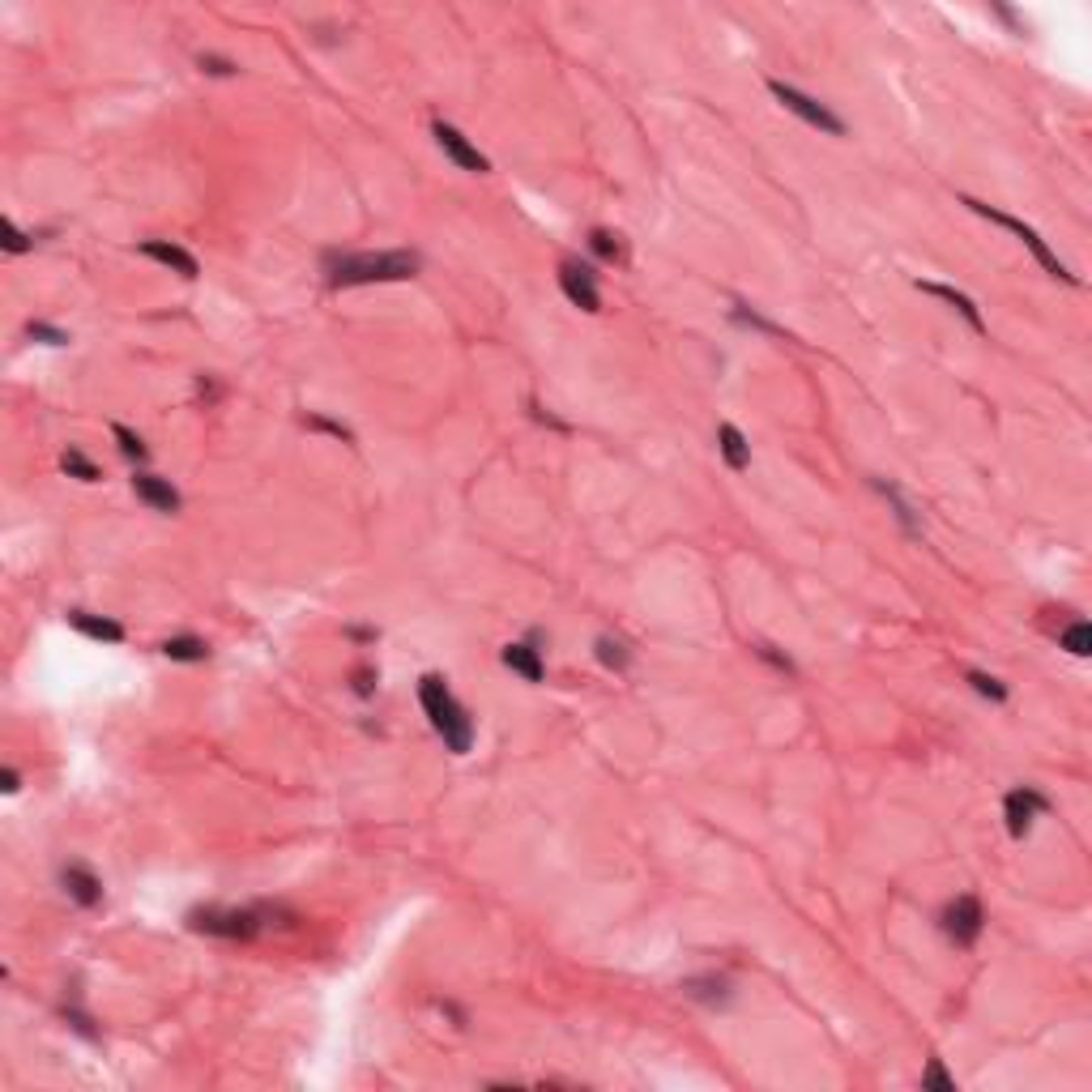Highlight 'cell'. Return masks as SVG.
Listing matches in <instances>:
<instances>
[{
    "instance_id": "6da1fadb",
    "label": "cell",
    "mask_w": 1092,
    "mask_h": 1092,
    "mask_svg": "<svg viewBox=\"0 0 1092 1092\" xmlns=\"http://www.w3.org/2000/svg\"><path fill=\"white\" fill-rule=\"evenodd\" d=\"M418 252L393 248V252H329L325 257V274L329 286L346 291V286H372V282H406L418 274Z\"/></svg>"
},
{
    "instance_id": "7a4b0ae2",
    "label": "cell",
    "mask_w": 1092,
    "mask_h": 1092,
    "mask_svg": "<svg viewBox=\"0 0 1092 1092\" xmlns=\"http://www.w3.org/2000/svg\"><path fill=\"white\" fill-rule=\"evenodd\" d=\"M418 700H423V713L431 721V730L445 738V747L453 755H465L474 747V721L465 713V704L448 692V683L440 675H423L418 679Z\"/></svg>"
},
{
    "instance_id": "3957f363",
    "label": "cell",
    "mask_w": 1092,
    "mask_h": 1092,
    "mask_svg": "<svg viewBox=\"0 0 1092 1092\" xmlns=\"http://www.w3.org/2000/svg\"><path fill=\"white\" fill-rule=\"evenodd\" d=\"M282 905H252V909H218L205 905L188 914V926L196 934H210V939H231V943H252L269 931V926H282L274 917H282Z\"/></svg>"
},
{
    "instance_id": "277c9868",
    "label": "cell",
    "mask_w": 1092,
    "mask_h": 1092,
    "mask_svg": "<svg viewBox=\"0 0 1092 1092\" xmlns=\"http://www.w3.org/2000/svg\"><path fill=\"white\" fill-rule=\"evenodd\" d=\"M960 201H965V205H968V210H973V213H982V218H990V223H999V227H1003V231H1012V235H1016V240H1020V244H1024V248H1029V252H1033V257H1037V265H1041V269H1046V274H1050V277H1058V282L1075 286V274H1071V269H1067V265H1063V260H1058V257H1054V248H1050V244H1046V240H1041V235H1037V231H1033V227H1029V223H1020V218H1012V213L995 210V205H982V201H973V196H960Z\"/></svg>"
},
{
    "instance_id": "5b68a950",
    "label": "cell",
    "mask_w": 1092,
    "mask_h": 1092,
    "mask_svg": "<svg viewBox=\"0 0 1092 1092\" xmlns=\"http://www.w3.org/2000/svg\"><path fill=\"white\" fill-rule=\"evenodd\" d=\"M768 90H773V98L777 103L785 107V111H794V116L802 120V125H811V128H819V133H828V137H845V120L836 116V111H828L819 98H811V94H802L798 86H790V81H768Z\"/></svg>"
},
{
    "instance_id": "8992f818",
    "label": "cell",
    "mask_w": 1092,
    "mask_h": 1092,
    "mask_svg": "<svg viewBox=\"0 0 1092 1092\" xmlns=\"http://www.w3.org/2000/svg\"><path fill=\"white\" fill-rule=\"evenodd\" d=\"M939 926H943V934H948L956 948H973V943L982 939V931H986V909H982V900H977L973 892H965V897L948 900Z\"/></svg>"
},
{
    "instance_id": "52a82bcc",
    "label": "cell",
    "mask_w": 1092,
    "mask_h": 1092,
    "mask_svg": "<svg viewBox=\"0 0 1092 1092\" xmlns=\"http://www.w3.org/2000/svg\"><path fill=\"white\" fill-rule=\"evenodd\" d=\"M1046 811H1054V802L1046 798V794L1037 790V785H1020V790H1012L1003 798V815H1007V832L1016 836V841H1024L1033 828V819L1046 815Z\"/></svg>"
},
{
    "instance_id": "ba28073f",
    "label": "cell",
    "mask_w": 1092,
    "mask_h": 1092,
    "mask_svg": "<svg viewBox=\"0 0 1092 1092\" xmlns=\"http://www.w3.org/2000/svg\"><path fill=\"white\" fill-rule=\"evenodd\" d=\"M560 286L568 294V303H577L580 311H602V294H597V269L589 260H563L560 265Z\"/></svg>"
},
{
    "instance_id": "9c48e42d",
    "label": "cell",
    "mask_w": 1092,
    "mask_h": 1092,
    "mask_svg": "<svg viewBox=\"0 0 1092 1092\" xmlns=\"http://www.w3.org/2000/svg\"><path fill=\"white\" fill-rule=\"evenodd\" d=\"M431 137H435V145H440V150H445L448 159H453L462 171H474V176H487V171H491L487 154H482L479 145H474L470 137L462 133V128L445 125V120H435V125H431Z\"/></svg>"
},
{
    "instance_id": "30bf717a",
    "label": "cell",
    "mask_w": 1092,
    "mask_h": 1092,
    "mask_svg": "<svg viewBox=\"0 0 1092 1092\" xmlns=\"http://www.w3.org/2000/svg\"><path fill=\"white\" fill-rule=\"evenodd\" d=\"M60 883H64V892H69L73 905H81V909L103 905V880H98L90 866H81V862H69V866L60 870Z\"/></svg>"
},
{
    "instance_id": "8fae6325",
    "label": "cell",
    "mask_w": 1092,
    "mask_h": 1092,
    "mask_svg": "<svg viewBox=\"0 0 1092 1092\" xmlns=\"http://www.w3.org/2000/svg\"><path fill=\"white\" fill-rule=\"evenodd\" d=\"M133 496L142 499V504H150L154 512H167V516L179 512V504H184V499H179V491L171 487L167 479L150 474V470H137V474H133Z\"/></svg>"
},
{
    "instance_id": "7c38bea8",
    "label": "cell",
    "mask_w": 1092,
    "mask_h": 1092,
    "mask_svg": "<svg viewBox=\"0 0 1092 1092\" xmlns=\"http://www.w3.org/2000/svg\"><path fill=\"white\" fill-rule=\"evenodd\" d=\"M137 252L142 257H150V260H159V265H167V269H176L179 277H188L193 282L196 274H201V265H196V257L188 248H179V244H167V240H145V244H137Z\"/></svg>"
},
{
    "instance_id": "4fadbf2b",
    "label": "cell",
    "mask_w": 1092,
    "mask_h": 1092,
    "mask_svg": "<svg viewBox=\"0 0 1092 1092\" xmlns=\"http://www.w3.org/2000/svg\"><path fill=\"white\" fill-rule=\"evenodd\" d=\"M499 662H504V666L512 670V675H521L525 683H542V679H546V662H542V648H533L529 640H516V645H504Z\"/></svg>"
},
{
    "instance_id": "5bb4252c",
    "label": "cell",
    "mask_w": 1092,
    "mask_h": 1092,
    "mask_svg": "<svg viewBox=\"0 0 1092 1092\" xmlns=\"http://www.w3.org/2000/svg\"><path fill=\"white\" fill-rule=\"evenodd\" d=\"M917 291H922V294H934V299H943L948 308H956L960 316L968 320V329H973V333H986V320H982L977 303L968 299L965 291H956V286H943V282H917Z\"/></svg>"
},
{
    "instance_id": "9a60e30c",
    "label": "cell",
    "mask_w": 1092,
    "mask_h": 1092,
    "mask_svg": "<svg viewBox=\"0 0 1092 1092\" xmlns=\"http://www.w3.org/2000/svg\"><path fill=\"white\" fill-rule=\"evenodd\" d=\"M69 628H77L81 636L103 640V645H125V628L107 614H90V611H69Z\"/></svg>"
},
{
    "instance_id": "2e32d148",
    "label": "cell",
    "mask_w": 1092,
    "mask_h": 1092,
    "mask_svg": "<svg viewBox=\"0 0 1092 1092\" xmlns=\"http://www.w3.org/2000/svg\"><path fill=\"white\" fill-rule=\"evenodd\" d=\"M717 453H721V462H726L734 474H743L747 465H751V445H747V435L738 431L734 423H721V427H717Z\"/></svg>"
},
{
    "instance_id": "e0dca14e",
    "label": "cell",
    "mask_w": 1092,
    "mask_h": 1092,
    "mask_svg": "<svg viewBox=\"0 0 1092 1092\" xmlns=\"http://www.w3.org/2000/svg\"><path fill=\"white\" fill-rule=\"evenodd\" d=\"M875 491H880L883 499L892 504V512H897V521L905 525V533L909 538H922V521H917V512H914V504H909L905 496H900V487L897 482H883V479H875Z\"/></svg>"
},
{
    "instance_id": "ac0fdd59",
    "label": "cell",
    "mask_w": 1092,
    "mask_h": 1092,
    "mask_svg": "<svg viewBox=\"0 0 1092 1092\" xmlns=\"http://www.w3.org/2000/svg\"><path fill=\"white\" fill-rule=\"evenodd\" d=\"M683 995L700 999V1003H709V1007H726L730 1003V982H726V977H692V982H683Z\"/></svg>"
},
{
    "instance_id": "d6986e66",
    "label": "cell",
    "mask_w": 1092,
    "mask_h": 1092,
    "mask_svg": "<svg viewBox=\"0 0 1092 1092\" xmlns=\"http://www.w3.org/2000/svg\"><path fill=\"white\" fill-rule=\"evenodd\" d=\"M162 658L184 662V666H196V662L210 658V645H205L201 636H171V640H162Z\"/></svg>"
},
{
    "instance_id": "ffe728a7",
    "label": "cell",
    "mask_w": 1092,
    "mask_h": 1092,
    "mask_svg": "<svg viewBox=\"0 0 1092 1092\" xmlns=\"http://www.w3.org/2000/svg\"><path fill=\"white\" fill-rule=\"evenodd\" d=\"M589 252H594L597 260H606V265H623V260H628L623 240L614 231H606V227H594V231H589Z\"/></svg>"
},
{
    "instance_id": "44dd1931",
    "label": "cell",
    "mask_w": 1092,
    "mask_h": 1092,
    "mask_svg": "<svg viewBox=\"0 0 1092 1092\" xmlns=\"http://www.w3.org/2000/svg\"><path fill=\"white\" fill-rule=\"evenodd\" d=\"M594 653H597V662H602L606 670H614V675H623V670L631 666L628 645H623V640H614V636H597V640H594Z\"/></svg>"
},
{
    "instance_id": "7402d4cb",
    "label": "cell",
    "mask_w": 1092,
    "mask_h": 1092,
    "mask_svg": "<svg viewBox=\"0 0 1092 1092\" xmlns=\"http://www.w3.org/2000/svg\"><path fill=\"white\" fill-rule=\"evenodd\" d=\"M60 470L69 474V479H77V482H98V479H103V470H98V465L90 462V457L81 453L77 445H69V448L60 453Z\"/></svg>"
},
{
    "instance_id": "603a6c76",
    "label": "cell",
    "mask_w": 1092,
    "mask_h": 1092,
    "mask_svg": "<svg viewBox=\"0 0 1092 1092\" xmlns=\"http://www.w3.org/2000/svg\"><path fill=\"white\" fill-rule=\"evenodd\" d=\"M111 435H116V445H120V453H125V462H133V465H145V462H150V448H145V440H142L137 431H128L125 423L111 427Z\"/></svg>"
},
{
    "instance_id": "cb8c5ba5",
    "label": "cell",
    "mask_w": 1092,
    "mask_h": 1092,
    "mask_svg": "<svg viewBox=\"0 0 1092 1092\" xmlns=\"http://www.w3.org/2000/svg\"><path fill=\"white\" fill-rule=\"evenodd\" d=\"M1058 645H1063L1067 653H1071V658H1088V653H1092L1088 623H1084V619H1075V623H1071V628H1067V631H1058Z\"/></svg>"
},
{
    "instance_id": "d4e9b609",
    "label": "cell",
    "mask_w": 1092,
    "mask_h": 1092,
    "mask_svg": "<svg viewBox=\"0 0 1092 1092\" xmlns=\"http://www.w3.org/2000/svg\"><path fill=\"white\" fill-rule=\"evenodd\" d=\"M965 679H968V687H973L977 696H986V700H995V704L1007 700V683H999V679L986 675V670H965Z\"/></svg>"
},
{
    "instance_id": "484cf974",
    "label": "cell",
    "mask_w": 1092,
    "mask_h": 1092,
    "mask_svg": "<svg viewBox=\"0 0 1092 1092\" xmlns=\"http://www.w3.org/2000/svg\"><path fill=\"white\" fill-rule=\"evenodd\" d=\"M303 427H308V431H325V435H333V440H342V445H355V431H350L346 423H338V418L303 414Z\"/></svg>"
},
{
    "instance_id": "4316f807",
    "label": "cell",
    "mask_w": 1092,
    "mask_h": 1092,
    "mask_svg": "<svg viewBox=\"0 0 1092 1092\" xmlns=\"http://www.w3.org/2000/svg\"><path fill=\"white\" fill-rule=\"evenodd\" d=\"M26 338H30V342H43V346H69V333L56 329V325H47V320H30V325H26Z\"/></svg>"
},
{
    "instance_id": "83f0119b",
    "label": "cell",
    "mask_w": 1092,
    "mask_h": 1092,
    "mask_svg": "<svg viewBox=\"0 0 1092 1092\" xmlns=\"http://www.w3.org/2000/svg\"><path fill=\"white\" fill-rule=\"evenodd\" d=\"M0 244H5V252H13V257L30 252V235H22L18 227H13V218H0Z\"/></svg>"
},
{
    "instance_id": "f1b7e54d",
    "label": "cell",
    "mask_w": 1092,
    "mask_h": 1092,
    "mask_svg": "<svg viewBox=\"0 0 1092 1092\" xmlns=\"http://www.w3.org/2000/svg\"><path fill=\"white\" fill-rule=\"evenodd\" d=\"M734 320H738V325H751V329H760V333H773V338H785L781 325H773V320H764V316H755V311H747V303H734Z\"/></svg>"
},
{
    "instance_id": "f546056e",
    "label": "cell",
    "mask_w": 1092,
    "mask_h": 1092,
    "mask_svg": "<svg viewBox=\"0 0 1092 1092\" xmlns=\"http://www.w3.org/2000/svg\"><path fill=\"white\" fill-rule=\"evenodd\" d=\"M922 1088H939V1092H956V1080H951L948 1071H943V1063L939 1058H931L926 1063V1071H922Z\"/></svg>"
},
{
    "instance_id": "4dcf8cb0",
    "label": "cell",
    "mask_w": 1092,
    "mask_h": 1092,
    "mask_svg": "<svg viewBox=\"0 0 1092 1092\" xmlns=\"http://www.w3.org/2000/svg\"><path fill=\"white\" fill-rule=\"evenodd\" d=\"M196 64H201V73H210V77H235V73H240L235 60H223V56H210V52L196 56Z\"/></svg>"
},
{
    "instance_id": "1f68e13d",
    "label": "cell",
    "mask_w": 1092,
    "mask_h": 1092,
    "mask_svg": "<svg viewBox=\"0 0 1092 1092\" xmlns=\"http://www.w3.org/2000/svg\"><path fill=\"white\" fill-rule=\"evenodd\" d=\"M376 683H380V675H376L372 666H359L355 675H350V687H355V696H363V700L376 696Z\"/></svg>"
},
{
    "instance_id": "d6a6232c",
    "label": "cell",
    "mask_w": 1092,
    "mask_h": 1092,
    "mask_svg": "<svg viewBox=\"0 0 1092 1092\" xmlns=\"http://www.w3.org/2000/svg\"><path fill=\"white\" fill-rule=\"evenodd\" d=\"M755 658H764V662H768V666H777V670H781V675H794V662L785 658V653H777L773 645H755Z\"/></svg>"
},
{
    "instance_id": "836d02e7",
    "label": "cell",
    "mask_w": 1092,
    "mask_h": 1092,
    "mask_svg": "<svg viewBox=\"0 0 1092 1092\" xmlns=\"http://www.w3.org/2000/svg\"><path fill=\"white\" fill-rule=\"evenodd\" d=\"M64 1020H69V1029H73V1033H81L86 1041H94V1037H98V1033L90 1029V1016H86V1012H73V1007H64Z\"/></svg>"
},
{
    "instance_id": "e575fe53",
    "label": "cell",
    "mask_w": 1092,
    "mask_h": 1092,
    "mask_svg": "<svg viewBox=\"0 0 1092 1092\" xmlns=\"http://www.w3.org/2000/svg\"><path fill=\"white\" fill-rule=\"evenodd\" d=\"M0 781H5V785H0V790H5V794H18V790H22V777H18V768H5V773H0Z\"/></svg>"
},
{
    "instance_id": "d590c367",
    "label": "cell",
    "mask_w": 1092,
    "mask_h": 1092,
    "mask_svg": "<svg viewBox=\"0 0 1092 1092\" xmlns=\"http://www.w3.org/2000/svg\"><path fill=\"white\" fill-rule=\"evenodd\" d=\"M350 640H376V628H346Z\"/></svg>"
}]
</instances>
